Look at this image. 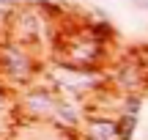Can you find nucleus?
<instances>
[{"label":"nucleus","mask_w":148,"mask_h":140,"mask_svg":"<svg viewBox=\"0 0 148 140\" xmlns=\"http://www.w3.org/2000/svg\"><path fill=\"white\" fill-rule=\"evenodd\" d=\"M3 74L14 85H30L38 74V63H36L33 49L19 41L5 38L3 41Z\"/></svg>","instance_id":"obj_1"},{"label":"nucleus","mask_w":148,"mask_h":140,"mask_svg":"<svg viewBox=\"0 0 148 140\" xmlns=\"http://www.w3.org/2000/svg\"><path fill=\"white\" fill-rule=\"evenodd\" d=\"M16 104L22 113H27L33 121H47V118H55V110H58L60 99L49 91L47 85H30L22 91V96L16 99Z\"/></svg>","instance_id":"obj_2"},{"label":"nucleus","mask_w":148,"mask_h":140,"mask_svg":"<svg viewBox=\"0 0 148 140\" xmlns=\"http://www.w3.org/2000/svg\"><path fill=\"white\" fill-rule=\"evenodd\" d=\"M112 82H115L126 96H129V93H140V96H143L145 82H148V66H145V60L123 58L121 63L115 66V71H112Z\"/></svg>","instance_id":"obj_3"},{"label":"nucleus","mask_w":148,"mask_h":140,"mask_svg":"<svg viewBox=\"0 0 148 140\" xmlns=\"http://www.w3.org/2000/svg\"><path fill=\"white\" fill-rule=\"evenodd\" d=\"M82 140H121L118 132V118H107V115H96V118L85 121Z\"/></svg>","instance_id":"obj_4"},{"label":"nucleus","mask_w":148,"mask_h":140,"mask_svg":"<svg viewBox=\"0 0 148 140\" xmlns=\"http://www.w3.org/2000/svg\"><path fill=\"white\" fill-rule=\"evenodd\" d=\"M134 129H137V118H134V115L121 113V118H118V132H121V140H132V137H134Z\"/></svg>","instance_id":"obj_5"},{"label":"nucleus","mask_w":148,"mask_h":140,"mask_svg":"<svg viewBox=\"0 0 148 140\" xmlns=\"http://www.w3.org/2000/svg\"><path fill=\"white\" fill-rule=\"evenodd\" d=\"M140 104H143V96H140V93H129V96H123V113H126V115H134V118H137Z\"/></svg>","instance_id":"obj_6"},{"label":"nucleus","mask_w":148,"mask_h":140,"mask_svg":"<svg viewBox=\"0 0 148 140\" xmlns=\"http://www.w3.org/2000/svg\"><path fill=\"white\" fill-rule=\"evenodd\" d=\"M44 140H77V135H74V129H63V126H58V132Z\"/></svg>","instance_id":"obj_7"},{"label":"nucleus","mask_w":148,"mask_h":140,"mask_svg":"<svg viewBox=\"0 0 148 140\" xmlns=\"http://www.w3.org/2000/svg\"><path fill=\"white\" fill-rule=\"evenodd\" d=\"M129 3H134L137 8H145V11H148V0H129Z\"/></svg>","instance_id":"obj_8"},{"label":"nucleus","mask_w":148,"mask_h":140,"mask_svg":"<svg viewBox=\"0 0 148 140\" xmlns=\"http://www.w3.org/2000/svg\"><path fill=\"white\" fill-rule=\"evenodd\" d=\"M11 5L16 8V5H19V0H3V8H11Z\"/></svg>","instance_id":"obj_9"}]
</instances>
